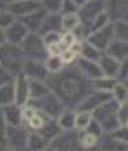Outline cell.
Masks as SVG:
<instances>
[{
  "mask_svg": "<svg viewBox=\"0 0 128 151\" xmlns=\"http://www.w3.org/2000/svg\"><path fill=\"white\" fill-rule=\"evenodd\" d=\"M113 96L116 97V100L119 104H125L127 102V96H128V91H127V86L124 82H120V83H114L113 86Z\"/></svg>",
  "mask_w": 128,
  "mask_h": 151,
  "instance_id": "22",
  "label": "cell"
},
{
  "mask_svg": "<svg viewBox=\"0 0 128 151\" xmlns=\"http://www.w3.org/2000/svg\"><path fill=\"white\" fill-rule=\"evenodd\" d=\"M79 143L82 145L83 148H91L97 143V136H94L93 133H88L85 131L80 134V139H79Z\"/></svg>",
  "mask_w": 128,
  "mask_h": 151,
  "instance_id": "25",
  "label": "cell"
},
{
  "mask_svg": "<svg viewBox=\"0 0 128 151\" xmlns=\"http://www.w3.org/2000/svg\"><path fill=\"white\" fill-rule=\"evenodd\" d=\"M63 66H65V63H63V60H62L60 56H50L45 62V70L48 73H51V74L60 73L63 70Z\"/></svg>",
  "mask_w": 128,
  "mask_h": 151,
  "instance_id": "17",
  "label": "cell"
},
{
  "mask_svg": "<svg viewBox=\"0 0 128 151\" xmlns=\"http://www.w3.org/2000/svg\"><path fill=\"white\" fill-rule=\"evenodd\" d=\"M99 60H100V70H102L104 76H108V77H114V76H117L122 62L116 60L111 56H104V57H100Z\"/></svg>",
  "mask_w": 128,
  "mask_h": 151,
  "instance_id": "10",
  "label": "cell"
},
{
  "mask_svg": "<svg viewBox=\"0 0 128 151\" xmlns=\"http://www.w3.org/2000/svg\"><path fill=\"white\" fill-rule=\"evenodd\" d=\"M42 2H43V6L50 12H57L60 8H62L63 0H42Z\"/></svg>",
  "mask_w": 128,
  "mask_h": 151,
  "instance_id": "28",
  "label": "cell"
},
{
  "mask_svg": "<svg viewBox=\"0 0 128 151\" xmlns=\"http://www.w3.org/2000/svg\"><path fill=\"white\" fill-rule=\"evenodd\" d=\"M28 76L20 74L14 82V94H16V104L25 105L29 99V86H28Z\"/></svg>",
  "mask_w": 128,
  "mask_h": 151,
  "instance_id": "5",
  "label": "cell"
},
{
  "mask_svg": "<svg viewBox=\"0 0 128 151\" xmlns=\"http://www.w3.org/2000/svg\"><path fill=\"white\" fill-rule=\"evenodd\" d=\"M28 34V29L26 26L17 20H12V23L6 26V31H5V39L8 40L9 43H22L23 39L26 37Z\"/></svg>",
  "mask_w": 128,
  "mask_h": 151,
  "instance_id": "4",
  "label": "cell"
},
{
  "mask_svg": "<svg viewBox=\"0 0 128 151\" xmlns=\"http://www.w3.org/2000/svg\"><path fill=\"white\" fill-rule=\"evenodd\" d=\"M80 70H82V73H86L90 76V77L93 79H97L100 77L102 74V70H100V66L96 65V62L94 60H88V59H80Z\"/></svg>",
  "mask_w": 128,
  "mask_h": 151,
  "instance_id": "15",
  "label": "cell"
},
{
  "mask_svg": "<svg viewBox=\"0 0 128 151\" xmlns=\"http://www.w3.org/2000/svg\"><path fill=\"white\" fill-rule=\"evenodd\" d=\"M28 86H29V99H40L43 96L50 94V88L46 86L43 82H40L39 79H31L28 80Z\"/></svg>",
  "mask_w": 128,
  "mask_h": 151,
  "instance_id": "13",
  "label": "cell"
},
{
  "mask_svg": "<svg viewBox=\"0 0 128 151\" xmlns=\"http://www.w3.org/2000/svg\"><path fill=\"white\" fill-rule=\"evenodd\" d=\"M106 16L111 20H125L127 19V0H108L106 3Z\"/></svg>",
  "mask_w": 128,
  "mask_h": 151,
  "instance_id": "7",
  "label": "cell"
},
{
  "mask_svg": "<svg viewBox=\"0 0 128 151\" xmlns=\"http://www.w3.org/2000/svg\"><path fill=\"white\" fill-rule=\"evenodd\" d=\"M40 8V3L36 0H14L9 5V12L12 16H19L22 17L25 14H29V12L36 11Z\"/></svg>",
  "mask_w": 128,
  "mask_h": 151,
  "instance_id": "6",
  "label": "cell"
},
{
  "mask_svg": "<svg viewBox=\"0 0 128 151\" xmlns=\"http://www.w3.org/2000/svg\"><path fill=\"white\" fill-rule=\"evenodd\" d=\"M3 117H5V122L8 125H20V120H22V109L19 106H16V104H9V105H5L3 108Z\"/></svg>",
  "mask_w": 128,
  "mask_h": 151,
  "instance_id": "12",
  "label": "cell"
},
{
  "mask_svg": "<svg viewBox=\"0 0 128 151\" xmlns=\"http://www.w3.org/2000/svg\"><path fill=\"white\" fill-rule=\"evenodd\" d=\"M16 104V94H14V82H8L0 86V105H9Z\"/></svg>",
  "mask_w": 128,
  "mask_h": 151,
  "instance_id": "14",
  "label": "cell"
},
{
  "mask_svg": "<svg viewBox=\"0 0 128 151\" xmlns=\"http://www.w3.org/2000/svg\"><path fill=\"white\" fill-rule=\"evenodd\" d=\"M114 83H116L114 77H108V76H100V77H97L94 80V86H96L97 90H104V91L113 90Z\"/></svg>",
  "mask_w": 128,
  "mask_h": 151,
  "instance_id": "21",
  "label": "cell"
},
{
  "mask_svg": "<svg viewBox=\"0 0 128 151\" xmlns=\"http://www.w3.org/2000/svg\"><path fill=\"white\" fill-rule=\"evenodd\" d=\"M60 85H62L63 99H66V100H73L79 94V91H80V85H79L77 79H74V77L63 79L62 82H60Z\"/></svg>",
  "mask_w": 128,
  "mask_h": 151,
  "instance_id": "11",
  "label": "cell"
},
{
  "mask_svg": "<svg viewBox=\"0 0 128 151\" xmlns=\"http://www.w3.org/2000/svg\"><path fill=\"white\" fill-rule=\"evenodd\" d=\"M113 25V39L127 40V23L125 20H116Z\"/></svg>",
  "mask_w": 128,
  "mask_h": 151,
  "instance_id": "20",
  "label": "cell"
},
{
  "mask_svg": "<svg viewBox=\"0 0 128 151\" xmlns=\"http://www.w3.org/2000/svg\"><path fill=\"white\" fill-rule=\"evenodd\" d=\"M111 40H113V25L106 23L100 29L93 31V34L88 37V43L96 46L97 50H105Z\"/></svg>",
  "mask_w": 128,
  "mask_h": 151,
  "instance_id": "2",
  "label": "cell"
},
{
  "mask_svg": "<svg viewBox=\"0 0 128 151\" xmlns=\"http://www.w3.org/2000/svg\"><path fill=\"white\" fill-rule=\"evenodd\" d=\"M46 145V139L45 137H42L40 134H31L28 136V148H32V150H42L45 148Z\"/></svg>",
  "mask_w": 128,
  "mask_h": 151,
  "instance_id": "24",
  "label": "cell"
},
{
  "mask_svg": "<svg viewBox=\"0 0 128 151\" xmlns=\"http://www.w3.org/2000/svg\"><path fill=\"white\" fill-rule=\"evenodd\" d=\"M57 125L60 128H63V129L74 128V114L71 111H63L62 114H60V117H59Z\"/></svg>",
  "mask_w": 128,
  "mask_h": 151,
  "instance_id": "23",
  "label": "cell"
},
{
  "mask_svg": "<svg viewBox=\"0 0 128 151\" xmlns=\"http://www.w3.org/2000/svg\"><path fill=\"white\" fill-rule=\"evenodd\" d=\"M60 26L65 31H74L80 26V19L77 12H65V16L60 19Z\"/></svg>",
  "mask_w": 128,
  "mask_h": 151,
  "instance_id": "16",
  "label": "cell"
},
{
  "mask_svg": "<svg viewBox=\"0 0 128 151\" xmlns=\"http://www.w3.org/2000/svg\"><path fill=\"white\" fill-rule=\"evenodd\" d=\"M11 2H14V0H11Z\"/></svg>",
  "mask_w": 128,
  "mask_h": 151,
  "instance_id": "32",
  "label": "cell"
},
{
  "mask_svg": "<svg viewBox=\"0 0 128 151\" xmlns=\"http://www.w3.org/2000/svg\"><path fill=\"white\" fill-rule=\"evenodd\" d=\"M0 63L8 73L17 74L16 71H20L23 66V52L19 50L16 43L0 45Z\"/></svg>",
  "mask_w": 128,
  "mask_h": 151,
  "instance_id": "1",
  "label": "cell"
},
{
  "mask_svg": "<svg viewBox=\"0 0 128 151\" xmlns=\"http://www.w3.org/2000/svg\"><path fill=\"white\" fill-rule=\"evenodd\" d=\"M43 17H45V11L42 9V12H40V8H39L36 11L29 12V14L22 16L20 17V22L26 26L28 31H37V29H40V23H42Z\"/></svg>",
  "mask_w": 128,
  "mask_h": 151,
  "instance_id": "8",
  "label": "cell"
},
{
  "mask_svg": "<svg viewBox=\"0 0 128 151\" xmlns=\"http://www.w3.org/2000/svg\"><path fill=\"white\" fill-rule=\"evenodd\" d=\"M36 2H39V3H40V2H42V0H36Z\"/></svg>",
  "mask_w": 128,
  "mask_h": 151,
  "instance_id": "31",
  "label": "cell"
},
{
  "mask_svg": "<svg viewBox=\"0 0 128 151\" xmlns=\"http://www.w3.org/2000/svg\"><path fill=\"white\" fill-rule=\"evenodd\" d=\"M105 50H108V56L114 57V59L119 60V62L127 60V40L113 39Z\"/></svg>",
  "mask_w": 128,
  "mask_h": 151,
  "instance_id": "9",
  "label": "cell"
},
{
  "mask_svg": "<svg viewBox=\"0 0 128 151\" xmlns=\"http://www.w3.org/2000/svg\"><path fill=\"white\" fill-rule=\"evenodd\" d=\"M12 20H14V16H12L9 11L0 9V29H3V28H6L8 25H11Z\"/></svg>",
  "mask_w": 128,
  "mask_h": 151,
  "instance_id": "26",
  "label": "cell"
},
{
  "mask_svg": "<svg viewBox=\"0 0 128 151\" xmlns=\"http://www.w3.org/2000/svg\"><path fill=\"white\" fill-rule=\"evenodd\" d=\"M56 137H57L59 140H62V139H60V136H59V134H57ZM63 137H65V140H63V145H66L65 148H74V147H76V142L73 140V136H71V134H63ZM59 140H54V143H51V148H60V147H59V145H60V143H59Z\"/></svg>",
  "mask_w": 128,
  "mask_h": 151,
  "instance_id": "27",
  "label": "cell"
},
{
  "mask_svg": "<svg viewBox=\"0 0 128 151\" xmlns=\"http://www.w3.org/2000/svg\"><path fill=\"white\" fill-rule=\"evenodd\" d=\"M28 133L23 131L19 125H9L5 131V137H6V142L11 148H23L28 145Z\"/></svg>",
  "mask_w": 128,
  "mask_h": 151,
  "instance_id": "3",
  "label": "cell"
},
{
  "mask_svg": "<svg viewBox=\"0 0 128 151\" xmlns=\"http://www.w3.org/2000/svg\"><path fill=\"white\" fill-rule=\"evenodd\" d=\"M93 116L91 111H85V109H79V113L74 116V128L77 129H85L88 127V123L91 122Z\"/></svg>",
  "mask_w": 128,
  "mask_h": 151,
  "instance_id": "19",
  "label": "cell"
},
{
  "mask_svg": "<svg viewBox=\"0 0 128 151\" xmlns=\"http://www.w3.org/2000/svg\"><path fill=\"white\" fill-rule=\"evenodd\" d=\"M5 42V32L2 31V29H0V45H2Z\"/></svg>",
  "mask_w": 128,
  "mask_h": 151,
  "instance_id": "30",
  "label": "cell"
},
{
  "mask_svg": "<svg viewBox=\"0 0 128 151\" xmlns=\"http://www.w3.org/2000/svg\"><path fill=\"white\" fill-rule=\"evenodd\" d=\"M79 52L82 54L83 59H88V60H99L100 59V50H97L96 46H93L91 43H80L79 46Z\"/></svg>",
  "mask_w": 128,
  "mask_h": 151,
  "instance_id": "18",
  "label": "cell"
},
{
  "mask_svg": "<svg viewBox=\"0 0 128 151\" xmlns=\"http://www.w3.org/2000/svg\"><path fill=\"white\" fill-rule=\"evenodd\" d=\"M8 82H12V76L11 73H8L5 68H0V86L8 83Z\"/></svg>",
  "mask_w": 128,
  "mask_h": 151,
  "instance_id": "29",
  "label": "cell"
}]
</instances>
